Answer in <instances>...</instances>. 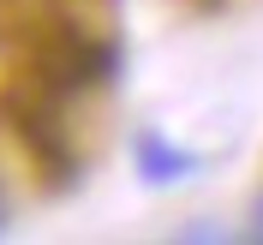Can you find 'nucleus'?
Listing matches in <instances>:
<instances>
[{"label": "nucleus", "mask_w": 263, "mask_h": 245, "mask_svg": "<svg viewBox=\"0 0 263 245\" xmlns=\"http://www.w3.org/2000/svg\"><path fill=\"white\" fill-rule=\"evenodd\" d=\"M138 174H144L149 185H174V180L192 174V156L174 149L162 131H138Z\"/></svg>", "instance_id": "1"}, {"label": "nucleus", "mask_w": 263, "mask_h": 245, "mask_svg": "<svg viewBox=\"0 0 263 245\" xmlns=\"http://www.w3.org/2000/svg\"><path fill=\"white\" fill-rule=\"evenodd\" d=\"M12 228V197H6V185H0V233Z\"/></svg>", "instance_id": "2"}, {"label": "nucleus", "mask_w": 263, "mask_h": 245, "mask_svg": "<svg viewBox=\"0 0 263 245\" xmlns=\"http://www.w3.org/2000/svg\"><path fill=\"white\" fill-rule=\"evenodd\" d=\"M251 239H263V197L251 203Z\"/></svg>", "instance_id": "3"}]
</instances>
